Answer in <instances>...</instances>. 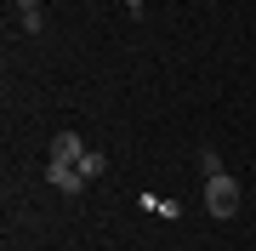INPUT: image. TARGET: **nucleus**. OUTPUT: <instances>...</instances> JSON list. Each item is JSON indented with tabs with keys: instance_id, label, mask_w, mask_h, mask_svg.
I'll return each instance as SVG.
<instances>
[{
	"instance_id": "obj_1",
	"label": "nucleus",
	"mask_w": 256,
	"mask_h": 251,
	"mask_svg": "<svg viewBox=\"0 0 256 251\" xmlns=\"http://www.w3.org/2000/svg\"><path fill=\"white\" fill-rule=\"evenodd\" d=\"M205 211L210 217H228L239 211V177H228V171H216V177H205Z\"/></svg>"
},
{
	"instance_id": "obj_2",
	"label": "nucleus",
	"mask_w": 256,
	"mask_h": 251,
	"mask_svg": "<svg viewBox=\"0 0 256 251\" xmlns=\"http://www.w3.org/2000/svg\"><path fill=\"white\" fill-rule=\"evenodd\" d=\"M52 160H57V166H80V160H86V143L74 137V131H57V143H52Z\"/></svg>"
},
{
	"instance_id": "obj_3",
	"label": "nucleus",
	"mask_w": 256,
	"mask_h": 251,
	"mask_svg": "<svg viewBox=\"0 0 256 251\" xmlns=\"http://www.w3.org/2000/svg\"><path fill=\"white\" fill-rule=\"evenodd\" d=\"M52 188H57V194H80V188H86V171L80 166H57V160H52Z\"/></svg>"
},
{
	"instance_id": "obj_4",
	"label": "nucleus",
	"mask_w": 256,
	"mask_h": 251,
	"mask_svg": "<svg viewBox=\"0 0 256 251\" xmlns=\"http://www.w3.org/2000/svg\"><path fill=\"white\" fill-rule=\"evenodd\" d=\"M80 171H86V183H92V177H102V171H108V160H102L97 149H86V160H80Z\"/></svg>"
},
{
	"instance_id": "obj_5",
	"label": "nucleus",
	"mask_w": 256,
	"mask_h": 251,
	"mask_svg": "<svg viewBox=\"0 0 256 251\" xmlns=\"http://www.w3.org/2000/svg\"><path fill=\"white\" fill-rule=\"evenodd\" d=\"M142 211H160V217H176V200H160V194H142Z\"/></svg>"
},
{
	"instance_id": "obj_6",
	"label": "nucleus",
	"mask_w": 256,
	"mask_h": 251,
	"mask_svg": "<svg viewBox=\"0 0 256 251\" xmlns=\"http://www.w3.org/2000/svg\"><path fill=\"white\" fill-rule=\"evenodd\" d=\"M40 23H46L40 12H23V18H18V29H23V35H40Z\"/></svg>"
},
{
	"instance_id": "obj_7",
	"label": "nucleus",
	"mask_w": 256,
	"mask_h": 251,
	"mask_svg": "<svg viewBox=\"0 0 256 251\" xmlns=\"http://www.w3.org/2000/svg\"><path fill=\"white\" fill-rule=\"evenodd\" d=\"M200 166H205V177H216V171H222V154H216V149H205V154H200Z\"/></svg>"
},
{
	"instance_id": "obj_8",
	"label": "nucleus",
	"mask_w": 256,
	"mask_h": 251,
	"mask_svg": "<svg viewBox=\"0 0 256 251\" xmlns=\"http://www.w3.org/2000/svg\"><path fill=\"white\" fill-rule=\"evenodd\" d=\"M18 12H40V0H18Z\"/></svg>"
},
{
	"instance_id": "obj_9",
	"label": "nucleus",
	"mask_w": 256,
	"mask_h": 251,
	"mask_svg": "<svg viewBox=\"0 0 256 251\" xmlns=\"http://www.w3.org/2000/svg\"><path fill=\"white\" fill-rule=\"evenodd\" d=\"M142 6H148V0H126V12H142Z\"/></svg>"
}]
</instances>
